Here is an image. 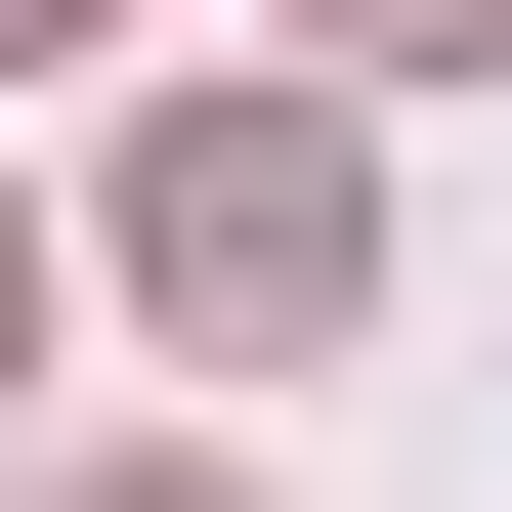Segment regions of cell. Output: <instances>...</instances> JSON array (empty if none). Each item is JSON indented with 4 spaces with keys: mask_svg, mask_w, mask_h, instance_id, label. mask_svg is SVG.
<instances>
[{
    "mask_svg": "<svg viewBox=\"0 0 512 512\" xmlns=\"http://www.w3.org/2000/svg\"><path fill=\"white\" fill-rule=\"evenodd\" d=\"M342 256H384V171L299 86H171L128 128V299H171V342H342Z\"/></svg>",
    "mask_w": 512,
    "mask_h": 512,
    "instance_id": "cell-1",
    "label": "cell"
},
{
    "mask_svg": "<svg viewBox=\"0 0 512 512\" xmlns=\"http://www.w3.org/2000/svg\"><path fill=\"white\" fill-rule=\"evenodd\" d=\"M86 512H256V470H86Z\"/></svg>",
    "mask_w": 512,
    "mask_h": 512,
    "instance_id": "cell-2",
    "label": "cell"
},
{
    "mask_svg": "<svg viewBox=\"0 0 512 512\" xmlns=\"http://www.w3.org/2000/svg\"><path fill=\"white\" fill-rule=\"evenodd\" d=\"M384 43H512V0H384Z\"/></svg>",
    "mask_w": 512,
    "mask_h": 512,
    "instance_id": "cell-3",
    "label": "cell"
},
{
    "mask_svg": "<svg viewBox=\"0 0 512 512\" xmlns=\"http://www.w3.org/2000/svg\"><path fill=\"white\" fill-rule=\"evenodd\" d=\"M0 342H43V256H0Z\"/></svg>",
    "mask_w": 512,
    "mask_h": 512,
    "instance_id": "cell-4",
    "label": "cell"
},
{
    "mask_svg": "<svg viewBox=\"0 0 512 512\" xmlns=\"http://www.w3.org/2000/svg\"><path fill=\"white\" fill-rule=\"evenodd\" d=\"M0 43H43V0H0Z\"/></svg>",
    "mask_w": 512,
    "mask_h": 512,
    "instance_id": "cell-5",
    "label": "cell"
}]
</instances>
